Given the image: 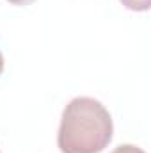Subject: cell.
<instances>
[{"mask_svg":"<svg viewBox=\"0 0 151 153\" xmlns=\"http://www.w3.org/2000/svg\"><path fill=\"white\" fill-rule=\"evenodd\" d=\"M110 153H146V152L141 150V148H137V146H133V144H121V146H117Z\"/></svg>","mask_w":151,"mask_h":153,"instance_id":"obj_3","label":"cell"},{"mask_svg":"<svg viewBox=\"0 0 151 153\" xmlns=\"http://www.w3.org/2000/svg\"><path fill=\"white\" fill-rule=\"evenodd\" d=\"M9 4H13V5H30L32 2H36V0H7Z\"/></svg>","mask_w":151,"mask_h":153,"instance_id":"obj_4","label":"cell"},{"mask_svg":"<svg viewBox=\"0 0 151 153\" xmlns=\"http://www.w3.org/2000/svg\"><path fill=\"white\" fill-rule=\"evenodd\" d=\"M123 4V7H126L128 11H135V13H144L150 11L151 0H119Z\"/></svg>","mask_w":151,"mask_h":153,"instance_id":"obj_2","label":"cell"},{"mask_svg":"<svg viewBox=\"0 0 151 153\" xmlns=\"http://www.w3.org/2000/svg\"><path fill=\"white\" fill-rule=\"evenodd\" d=\"M2 71H4V55L0 52V75H2Z\"/></svg>","mask_w":151,"mask_h":153,"instance_id":"obj_5","label":"cell"},{"mask_svg":"<svg viewBox=\"0 0 151 153\" xmlns=\"http://www.w3.org/2000/svg\"><path fill=\"white\" fill-rule=\"evenodd\" d=\"M112 135V116L105 105L91 96H76L62 111L57 146L61 153H101Z\"/></svg>","mask_w":151,"mask_h":153,"instance_id":"obj_1","label":"cell"}]
</instances>
